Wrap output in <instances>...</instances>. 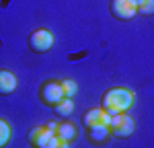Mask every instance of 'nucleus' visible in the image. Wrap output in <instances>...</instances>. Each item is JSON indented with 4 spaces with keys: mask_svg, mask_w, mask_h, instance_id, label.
I'll return each mask as SVG.
<instances>
[{
    "mask_svg": "<svg viewBox=\"0 0 154 148\" xmlns=\"http://www.w3.org/2000/svg\"><path fill=\"white\" fill-rule=\"evenodd\" d=\"M131 105H134V93L125 86H113L105 91V95L101 99V107L111 115L125 113L131 109Z\"/></svg>",
    "mask_w": 154,
    "mask_h": 148,
    "instance_id": "1",
    "label": "nucleus"
},
{
    "mask_svg": "<svg viewBox=\"0 0 154 148\" xmlns=\"http://www.w3.org/2000/svg\"><path fill=\"white\" fill-rule=\"evenodd\" d=\"M29 144L33 148H66L70 146L68 142H64L54 130H49L48 125H37L29 132Z\"/></svg>",
    "mask_w": 154,
    "mask_h": 148,
    "instance_id": "2",
    "label": "nucleus"
},
{
    "mask_svg": "<svg viewBox=\"0 0 154 148\" xmlns=\"http://www.w3.org/2000/svg\"><path fill=\"white\" fill-rule=\"evenodd\" d=\"M64 97H66V93H64L62 80H56V78L45 80V82L41 85V88H39V99H41V103L48 105V107H51V109H54Z\"/></svg>",
    "mask_w": 154,
    "mask_h": 148,
    "instance_id": "3",
    "label": "nucleus"
},
{
    "mask_svg": "<svg viewBox=\"0 0 154 148\" xmlns=\"http://www.w3.org/2000/svg\"><path fill=\"white\" fill-rule=\"evenodd\" d=\"M56 39H54V33L49 29H35L31 35H29V49L35 51V54H45L54 48Z\"/></svg>",
    "mask_w": 154,
    "mask_h": 148,
    "instance_id": "4",
    "label": "nucleus"
},
{
    "mask_svg": "<svg viewBox=\"0 0 154 148\" xmlns=\"http://www.w3.org/2000/svg\"><path fill=\"white\" fill-rule=\"evenodd\" d=\"M109 130L111 134L117 136V138H130L136 130V122L131 119V115L125 113H117V115H111V123H109Z\"/></svg>",
    "mask_w": 154,
    "mask_h": 148,
    "instance_id": "5",
    "label": "nucleus"
},
{
    "mask_svg": "<svg viewBox=\"0 0 154 148\" xmlns=\"http://www.w3.org/2000/svg\"><path fill=\"white\" fill-rule=\"evenodd\" d=\"M109 11L119 21H131L138 14V6H136L134 0H111Z\"/></svg>",
    "mask_w": 154,
    "mask_h": 148,
    "instance_id": "6",
    "label": "nucleus"
},
{
    "mask_svg": "<svg viewBox=\"0 0 154 148\" xmlns=\"http://www.w3.org/2000/svg\"><path fill=\"white\" fill-rule=\"evenodd\" d=\"M101 123H105V125L111 123V113H107L103 107H91L82 115V125L86 130L93 128V125H101Z\"/></svg>",
    "mask_w": 154,
    "mask_h": 148,
    "instance_id": "7",
    "label": "nucleus"
},
{
    "mask_svg": "<svg viewBox=\"0 0 154 148\" xmlns=\"http://www.w3.org/2000/svg\"><path fill=\"white\" fill-rule=\"evenodd\" d=\"M19 86V78L17 74L11 72V70H0V95L2 97H8L17 91Z\"/></svg>",
    "mask_w": 154,
    "mask_h": 148,
    "instance_id": "8",
    "label": "nucleus"
},
{
    "mask_svg": "<svg viewBox=\"0 0 154 148\" xmlns=\"http://www.w3.org/2000/svg\"><path fill=\"white\" fill-rule=\"evenodd\" d=\"M86 134H88V140H91L93 144H103L107 138H109L111 130H109V125L101 123V125H93V128H88Z\"/></svg>",
    "mask_w": 154,
    "mask_h": 148,
    "instance_id": "9",
    "label": "nucleus"
},
{
    "mask_svg": "<svg viewBox=\"0 0 154 148\" xmlns=\"http://www.w3.org/2000/svg\"><path fill=\"white\" fill-rule=\"evenodd\" d=\"M56 134L64 140V142H74V138H76V125L74 123H70V122H62V123H58V130H56Z\"/></svg>",
    "mask_w": 154,
    "mask_h": 148,
    "instance_id": "10",
    "label": "nucleus"
},
{
    "mask_svg": "<svg viewBox=\"0 0 154 148\" xmlns=\"http://www.w3.org/2000/svg\"><path fill=\"white\" fill-rule=\"evenodd\" d=\"M54 111H56V115H58V117H70L72 111H74L72 97H64V99H62V101L58 103V105L54 107Z\"/></svg>",
    "mask_w": 154,
    "mask_h": 148,
    "instance_id": "11",
    "label": "nucleus"
},
{
    "mask_svg": "<svg viewBox=\"0 0 154 148\" xmlns=\"http://www.w3.org/2000/svg\"><path fill=\"white\" fill-rule=\"evenodd\" d=\"M11 136H12L11 123L6 122V119H2V117H0V148L6 146V144L11 142Z\"/></svg>",
    "mask_w": 154,
    "mask_h": 148,
    "instance_id": "12",
    "label": "nucleus"
},
{
    "mask_svg": "<svg viewBox=\"0 0 154 148\" xmlns=\"http://www.w3.org/2000/svg\"><path fill=\"white\" fill-rule=\"evenodd\" d=\"M138 14H142V17L154 14V0H142L138 4Z\"/></svg>",
    "mask_w": 154,
    "mask_h": 148,
    "instance_id": "13",
    "label": "nucleus"
},
{
    "mask_svg": "<svg viewBox=\"0 0 154 148\" xmlns=\"http://www.w3.org/2000/svg\"><path fill=\"white\" fill-rule=\"evenodd\" d=\"M62 86H64V93H66V97H74L76 93H78V85L70 80V78H62Z\"/></svg>",
    "mask_w": 154,
    "mask_h": 148,
    "instance_id": "14",
    "label": "nucleus"
},
{
    "mask_svg": "<svg viewBox=\"0 0 154 148\" xmlns=\"http://www.w3.org/2000/svg\"><path fill=\"white\" fill-rule=\"evenodd\" d=\"M134 2H136V6H138V4H140V2H142V0H134Z\"/></svg>",
    "mask_w": 154,
    "mask_h": 148,
    "instance_id": "15",
    "label": "nucleus"
}]
</instances>
